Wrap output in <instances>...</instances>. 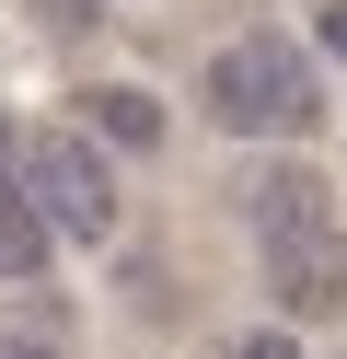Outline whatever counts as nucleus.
Segmentation results:
<instances>
[{
  "instance_id": "obj_9",
  "label": "nucleus",
  "mask_w": 347,
  "mask_h": 359,
  "mask_svg": "<svg viewBox=\"0 0 347 359\" xmlns=\"http://www.w3.org/2000/svg\"><path fill=\"white\" fill-rule=\"evenodd\" d=\"M313 35H324V58H347V0H324V24H313Z\"/></svg>"
},
{
  "instance_id": "obj_10",
  "label": "nucleus",
  "mask_w": 347,
  "mask_h": 359,
  "mask_svg": "<svg viewBox=\"0 0 347 359\" xmlns=\"http://www.w3.org/2000/svg\"><path fill=\"white\" fill-rule=\"evenodd\" d=\"M0 140H12V128H0Z\"/></svg>"
},
{
  "instance_id": "obj_8",
  "label": "nucleus",
  "mask_w": 347,
  "mask_h": 359,
  "mask_svg": "<svg viewBox=\"0 0 347 359\" xmlns=\"http://www.w3.org/2000/svg\"><path fill=\"white\" fill-rule=\"evenodd\" d=\"M0 359H69V336H46V325H0Z\"/></svg>"
},
{
  "instance_id": "obj_4",
  "label": "nucleus",
  "mask_w": 347,
  "mask_h": 359,
  "mask_svg": "<svg viewBox=\"0 0 347 359\" xmlns=\"http://www.w3.org/2000/svg\"><path fill=\"white\" fill-rule=\"evenodd\" d=\"M266 290H278V313H336L347 302V232L278 243V255H266Z\"/></svg>"
},
{
  "instance_id": "obj_2",
  "label": "nucleus",
  "mask_w": 347,
  "mask_h": 359,
  "mask_svg": "<svg viewBox=\"0 0 347 359\" xmlns=\"http://www.w3.org/2000/svg\"><path fill=\"white\" fill-rule=\"evenodd\" d=\"M23 209L46 220V243H104L116 232V174H104V151L81 140V128H46V140H23Z\"/></svg>"
},
{
  "instance_id": "obj_6",
  "label": "nucleus",
  "mask_w": 347,
  "mask_h": 359,
  "mask_svg": "<svg viewBox=\"0 0 347 359\" xmlns=\"http://www.w3.org/2000/svg\"><path fill=\"white\" fill-rule=\"evenodd\" d=\"M35 266H46V220L23 209V186L0 174V278H35Z\"/></svg>"
},
{
  "instance_id": "obj_5",
  "label": "nucleus",
  "mask_w": 347,
  "mask_h": 359,
  "mask_svg": "<svg viewBox=\"0 0 347 359\" xmlns=\"http://www.w3.org/2000/svg\"><path fill=\"white\" fill-rule=\"evenodd\" d=\"M69 116H81L93 140H116V151H162V104H151V93H128V81H93V93H69Z\"/></svg>"
},
{
  "instance_id": "obj_3",
  "label": "nucleus",
  "mask_w": 347,
  "mask_h": 359,
  "mask_svg": "<svg viewBox=\"0 0 347 359\" xmlns=\"http://www.w3.org/2000/svg\"><path fill=\"white\" fill-rule=\"evenodd\" d=\"M243 220H254V255H278V243L336 232V197H324V174H313V163H266V174L243 186Z\"/></svg>"
},
{
  "instance_id": "obj_7",
  "label": "nucleus",
  "mask_w": 347,
  "mask_h": 359,
  "mask_svg": "<svg viewBox=\"0 0 347 359\" xmlns=\"http://www.w3.org/2000/svg\"><path fill=\"white\" fill-rule=\"evenodd\" d=\"M220 359H301V336H290V325H243Z\"/></svg>"
},
{
  "instance_id": "obj_1",
  "label": "nucleus",
  "mask_w": 347,
  "mask_h": 359,
  "mask_svg": "<svg viewBox=\"0 0 347 359\" xmlns=\"http://www.w3.org/2000/svg\"><path fill=\"white\" fill-rule=\"evenodd\" d=\"M208 116L231 140H313L324 128V81H313V58L290 35H231L208 58Z\"/></svg>"
}]
</instances>
